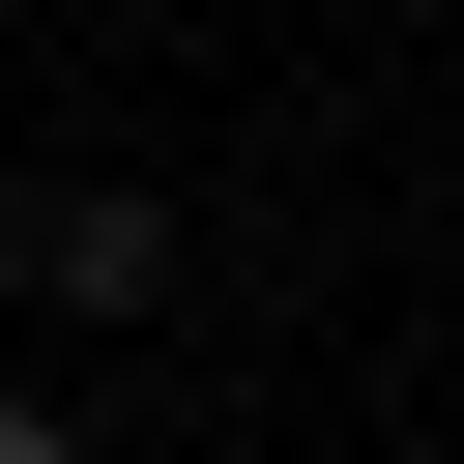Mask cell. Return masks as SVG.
I'll return each instance as SVG.
<instances>
[{"mask_svg": "<svg viewBox=\"0 0 464 464\" xmlns=\"http://www.w3.org/2000/svg\"><path fill=\"white\" fill-rule=\"evenodd\" d=\"M29 290H58V319H145V290H174V203H29Z\"/></svg>", "mask_w": 464, "mask_h": 464, "instance_id": "6da1fadb", "label": "cell"}, {"mask_svg": "<svg viewBox=\"0 0 464 464\" xmlns=\"http://www.w3.org/2000/svg\"><path fill=\"white\" fill-rule=\"evenodd\" d=\"M0 464H87V435H58V406H29V377H0Z\"/></svg>", "mask_w": 464, "mask_h": 464, "instance_id": "7a4b0ae2", "label": "cell"}, {"mask_svg": "<svg viewBox=\"0 0 464 464\" xmlns=\"http://www.w3.org/2000/svg\"><path fill=\"white\" fill-rule=\"evenodd\" d=\"M0 319H29V174H0Z\"/></svg>", "mask_w": 464, "mask_h": 464, "instance_id": "3957f363", "label": "cell"}]
</instances>
